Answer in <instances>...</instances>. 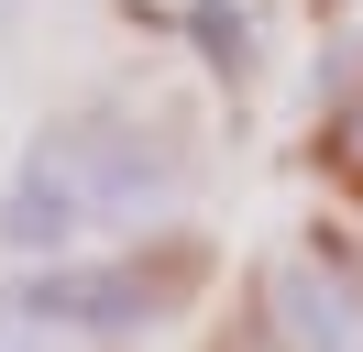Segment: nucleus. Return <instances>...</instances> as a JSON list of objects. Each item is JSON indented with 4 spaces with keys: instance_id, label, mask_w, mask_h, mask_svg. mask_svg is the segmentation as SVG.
<instances>
[{
    "instance_id": "obj_1",
    "label": "nucleus",
    "mask_w": 363,
    "mask_h": 352,
    "mask_svg": "<svg viewBox=\"0 0 363 352\" xmlns=\"http://www.w3.org/2000/svg\"><path fill=\"white\" fill-rule=\"evenodd\" d=\"M187 286H199V253H187V242H177V253H155V264H143V253L77 264V253H67V264H33V275L11 286L0 308H23L33 330H77V341H121V330H155L165 308L187 297Z\"/></svg>"
},
{
    "instance_id": "obj_2",
    "label": "nucleus",
    "mask_w": 363,
    "mask_h": 352,
    "mask_svg": "<svg viewBox=\"0 0 363 352\" xmlns=\"http://www.w3.org/2000/svg\"><path fill=\"white\" fill-rule=\"evenodd\" d=\"M55 132H67V154H77L89 220H143L165 187H177V154H165L133 110H77V121H55Z\"/></svg>"
},
{
    "instance_id": "obj_3",
    "label": "nucleus",
    "mask_w": 363,
    "mask_h": 352,
    "mask_svg": "<svg viewBox=\"0 0 363 352\" xmlns=\"http://www.w3.org/2000/svg\"><path fill=\"white\" fill-rule=\"evenodd\" d=\"M77 231H89L77 154H67V132H33V154L11 165V187H0V242H11L23 264H67Z\"/></svg>"
},
{
    "instance_id": "obj_4",
    "label": "nucleus",
    "mask_w": 363,
    "mask_h": 352,
    "mask_svg": "<svg viewBox=\"0 0 363 352\" xmlns=\"http://www.w3.org/2000/svg\"><path fill=\"white\" fill-rule=\"evenodd\" d=\"M264 308H275V341L286 352H363L352 341V297H341V275H319V264H275Z\"/></svg>"
},
{
    "instance_id": "obj_5",
    "label": "nucleus",
    "mask_w": 363,
    "mask_h": 352,
    "mask_svg": "<svg viewBox=\"0 0 363 352\" xmlns=\"http://www.w3.org/2000/svg\"><path fill=\"white\" fill-rule=\"evenodd\" d=\"M330 176L363 187V99H341V121H330Z\"/></svg>"
},
{
    "instance_id": "obj_6",
    "label": "nucleus",
    "mask_w": 363,
    "mask_h": 352,
    "mask_svg": "<svg viewBox=\"0 0 363 352\" xmlns=\"http://www.w3.org/2000/svg\"><path fill=\"white\" fill-rule=\"evenodd\" d=\"M199 33H209V44H220V55H231V77H242V55H253V33H242V22H231V11H220V0H199Z\"/></svg>"
},
{
    "instance_id": "obj_7",
    "label": "nucleus",
    "mask_w": 363,
    "mask_h": 352,
    "mask_svg": "<svg viewBox=\"0 0 363 352\" xmlns=\"http://www.w3.org/2000/svg\"><path fill=\"white\" fill-rule=\"evenodd\" d=\"M0 352H45V330H33L23 308H0Z\"/></svg>"
},
{
    "instance_id": "obj_8",
    "label": "nucleus",
    "mask_w": 363,
    "mask_h": 352,
    "mask_svg": "<svg viewBox=\"0 0 363 352\" xmlns=\"http://www.w3.org/2000/svg\"><path fill=\"white\" fill-rule=\"evenodd\" d=\"M11 11H23V0H0V22H11Z\"/></svg>"
},
{
    "instance_id": "obj_9",
    "label": "nucleus",
    "mask_w": 363,
    "mask_h": 352,
    "mask_svg": "<svg viewBox=\"0 0 363 352\" xmlns=\"http://www.w3.org/2000/svg\"><path fill=\"white\" fill-rule=\"evenodd\" d=\"M319 11H341V0H319Z\"/></svg>"
}]
</instances>
